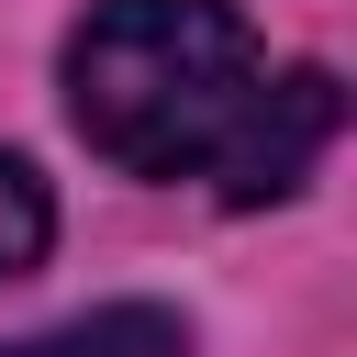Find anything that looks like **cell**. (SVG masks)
I'll use <instances>...</instances> for the list:
<instances>
[{"label": "cell", "instance_id": "2", "mask_svg": "<svg viewBox=\"0 0 357 357\" xmlns=\"http://www.w3.org/2000/svg\"><path fill=\"white\" fill-rule=\"evenodd\" d=\"M0 357H190V335H178V312H156V301H112V312H78V324L22 335V346H0Z\"/></svg>", "mask_w": 357, "mask_h": 357}, {"label": "cell", "instance_id": "3", "mask_svg": "<svg viewBox=\"0 0 357 357\" xmlns=\"http://www.w3.org/2000/svg\"><path fill=\"white\" fill-rule=\"evenodd\" d=\"M45 245H56V201H45V178L22 156H0V279H22Z\"/></svg>", "mask_w": 357, "mask_h": 357}, {"label": "cell", "instance_id": "1", "mask_svg": "<svg viewBox=\"0 0 357 357\" xmlns=\"http://www.w3.org/2000/svg\"><path fill=\"white\" fill-rule=\"evenodd\" d=\"M67 123L123 178L290 201L335 145V78L268 67L234 0H89V22L67 33Z\"/></svg>", "mask_w": 357, "mask_h": 357}]
</instances>
